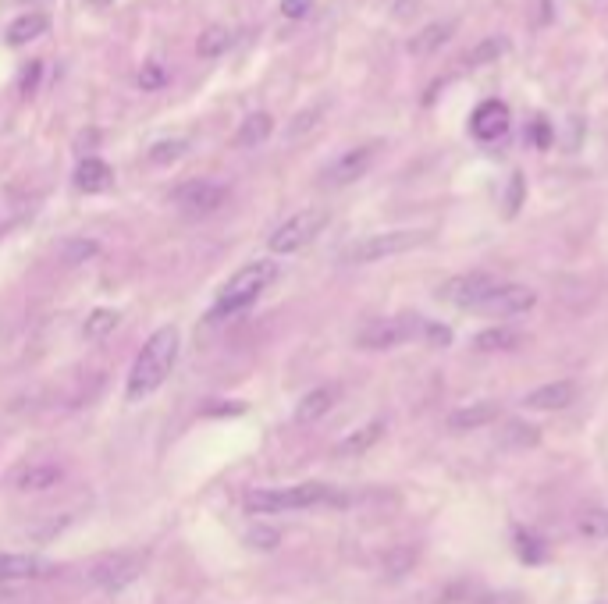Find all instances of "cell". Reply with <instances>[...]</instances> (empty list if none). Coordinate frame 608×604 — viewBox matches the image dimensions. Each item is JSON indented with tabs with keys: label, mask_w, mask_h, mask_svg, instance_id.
<instances>
[{
	"label": "cell",
	"mask_w": 608,
	"mask_h": 604,
	"mask_svg": "<svg viewBox=\"0 0 608 604\" xmlns=\"http://www.w3.org/2000/svg\"><path fill=\"white\" fill-rule=\"evenodd\" d=\"M178 345H182V334H178L175 324L157 327V331L146 338L136 363L128 370V384H125L128 402H143V398H150L160 384L168 381L171 370H175V363H178Z\"/></svg>",
	"instance_id": "6da1fadb"
},
{
	"label": "cell",
	"mask_w": 608,
	"mask_h": 604,
	"mask_svg": "<svg viewBox=\"0 0 608 604\" xmlns=\"http://www.w3.org/2000/svg\"><path fill=\"white\" fill-rule=\"evenodd\" d=\"M278 278V263L274 260H253L246 263L242 271H235L232 278L224 281V288L217 292L214 310H210V320H221V317H235V313L249 310L267 288L274 285Z\"/></svg>",
	"instance_id": "7a4b0ae2"
},
{
	"label": "cell",
	"mask_w": 608,
	"mask_h": 604,
	"mask_svg": "<svg viewBox=\"0 0 608 604\" xmlns=\"http://www.w3.org/2000/svg\"><path fill=\"white\" fill-rule=\"evenodd\" d=\"M345 498H338L335 487L328 484H296V487H260V491L246 494V512L253 516H274V512H296V509H317V505H342Z\"/></svg>",
	"instance_id": "3957f363"
},
{
	"label": "cell",
	"mask_w": 608,
	"mask_h": 604,
	"mask_svg": "<svg viewBox=\"0 0 608 604\" xmlns=\"http://www.w3.org/2000/svg\"><path fill=\"white\" fill-rule=\"evenodd\" d=\"M431 231L427 228H395V231H374L367 239H356L342 249V263H377L388 256L409 253L416 246H427Z\"/></svg>",
	"instance_id": "277c9868"
},
{
	"label": "cell",
	"mask_w": 608,
	"mask_h": 604,
	"mask_svg": "<svg viewBox=\"0 0 608 604\" xmlns=\"http://www.w3.org/2000/svg\"><path fill=\"white\" fill-rule=\"evenodd\" d=\"M420 331H424V320L416 313H395V317H377L363 324L360 334H356V345L370 352L395 349V345H406L409 338H416Z\"/></svg>",
	"instance_id": "5b68a950"
},
{
	"label": "cell",
	"mask_w": 608,
	"mask_h": 604,
	"mask_svg": "<svg viewBox=\"0 0 608 604\" xmlns=\"http://www.w3.org/2000/svg\"><path fill=\"white\" fill-rule=\"evenodd\" d=\"M324 224H328V210H299L296 217H288L285 224H278V228L271 231L267 246L278 256H292L310 246L320 231H324Z\"/></svg>",
	"instance_id": "8992f818"
},
{
	"label": "cell",
	"mask_w": 608,
	"mask_h": 604,
	"mask_svg": "<svg viewBox=\"0 0 608 604\" xmlns=\"http://www.w3.org/2000/svg\"><path fill=\"white\" fill-rule=\"evenodd\" d=\"M139 573H143V558L128 555V551H118V555H104L100 562H93V569H89V583H93L96 590L118 594V590H125Z\"/></svg>",
	"instance_id": "52a82bcc"
},
{
	"label": "cell",
	"mask_w": 608,
	"mask_h": 604,
	"mask_svg": "<svg viewBox=\"0 0 608 604\" xmlns=\"http://www.w3.org/2000/svg\"><path fill=\"white\" fill-rule=\"evenodd\" d=\"M534 302H537V292L530 285H495L477 302V313L509 320V317H520V313L534 310Z\"/></svg>",
	"instance_id": "ba28073f"
},
{
	"label": "cell",
	"mask_w": 608,
	"mask_h": 604,
	"mask_svg": "<svg viewBox=\"0 0 608 604\" xmlns=\"http://www.w3.org/2000/svg\"><path fill=\"white\" fill-rule=\"evenodd\" d=\"M175 203L192 217H203V214H214L228 203V185H217V182H189L175 192Z\"/></svg>",
	"instance_id": "9c48e42d"
},
{
	"label": "cell",
	"mask_w": 608,
	"mask_h": 604,
	"mask_svg": "<svg viewBox=\"0 0 608 604\" xmlns=\"http://www.w3.org/2000/svg\"><path fill=\"white\" fill-rule=\"evenodd\" d=\"M374 157H377V146H356V150L342 153V157L331 160L328 171H324V185L342 189V185L360 182V178L370 171V164H374Z\"/></svg>",
	"instance_id": "30bf717a"
},
{
	"label": "cell",
	"mask_w": 608,
	"mask_h": 604,
	"mask_svg": "<svg viewBox=\"0 0 608 604\" xmlns=\"http://www.w3.org/2000/svg\"><path fill=\"white\" fill-rule=\"evenodd\" d=\"M495 285L498 281L488 278V274H459V278L445 281V285L438 288V299L452 302V306H459V310H477V302L484 299Z\"/></svg>",
	"instance_id": "8fae6325"
},
{
	"label": "cell",
	"mask_w": 608,
	"mask_h": 604,
	"mask_svg": "<svg viewBox=\"0 0 608 604\" xmlns=\"http://www.w3.org/2000/svg\"><path fill=\"white\" fill-rule=\"evenodd\" d=\"M509 125H512V114L502 100H484L470 118V132L480 139V143H495V139H502L505 132H509Z\"/></svg>",
	"instance_id": "7c38bea8"
},
{
	"label": "cell",
	"mask_w": 608,
	"mask_h": 604,
	"mask_svg": "<svg viewBox=\"0 0 608 604\" xmlns=\"http://www.w3.org/2000/svg\"><path fill=\"white\" fill-rule=\"evenodd\" d=\"M576 402V384L573 381H552V384H541V388L527 391L523 406L537 409V413H555V409H566Z\"/></svg>",
	"instance_id": "4fadbf2b"
},
{
	"label": "cell",
	"mask_w": 608,
	"mask_h": 604,
	"mask_svg": "<svg viewBox=\"0 0 608 604\" xmlns=\"http://www.w3.org/2000/svg\"><path fill=\"white\" fill-rule=\"evenodd\" d=\"M498 416H502V406L491 402V398H484V402H470V406L456 409V413L448 416V430H452V434H466V430L488 427Z\"/></svg>",
	"instance_id": "5bb4252c"
},
{
	"label": "cell",
	"mask_w": 608,
	"mask_h": 604,
	"mask_svg": "<svg viewBox=\"0 0 608 604\" xmlns=\"http://www.w3.org/2000/svg\"><path fill=\"white\" fill-rule=\"evenodd\" d=\"M43 576H54V565L43 562V558H36V555H0V583L43 580Z\"/></svg>",
	"instance_id": "9a60e30c"
},
{
	"label": "cell",
	"mask_w": 608,
	"mask_h": 604,
	"mask_svg": "<svg viewBox=\"0 0 608 604\" xmlns=\"http://www.w3.org/2000/svg\"><path fill=\"white\" fill-rule=\"evenodd\" d=\"M456 29H459V22L456 18H448V22H434V25H427V29H420L409 40V54L413 57H427V54H434V50H441L445 47L452 36H456Z\"/></svg>",
	"instance_id": "2e32d148"
},
{
	"label": "cell",
	"mask_w": 608,
	"mask_h": 604,
	"mask_svg": "<svg viewBox=\"0 0 608 604\" xmlns=\"http://www.w3.org/2000/svg\"><path fill=\"white\" fill-rule=\"evenodd\" d=\"M11 480H15L18 491H47V487H54L61 480V466H54V462H29V466L15 469Z\"/></svg>",
	"instance_id": "e0dca14e"
},
{
	"label": "cell",
	"mask_w": 608,
	"mask_h": 604,
	"mask_svg": "<svg viewBox=\"0 0 608 604\" xmlns=\"http://www.w3.org/2000/svg\"><path fill=\"white\" fill-rule=\"evenodd\" d=\"M114 182V171L100 157H86L75 167V189L82 192H107Z\"/></svg>",
	"instance_id": "ac0fdd59"
},
{
	"label": "cell",
	"mask_w": 608,
	"mask_h": 604,
	"mask_svg": "<svg viewBox=\"0 0 608 604\" xmlns=\"http://www.w3.org/2000/svg\"><path fill=\"white\" fill-rule=\"evenodd\" d=\"M47 29H50L47 15H18V18H11L8 32H4V40H8L11 47H25V43L40 40Z\"/></svg>",
	"instance_id": "d6986e66"
},
{
	"label": "cell",
	"mask_w": 608,
	"mask_h": 604,
	"mask_svg": "<svg viewBox=\"0 0 608 604\" xmlns=\"http://www.w3.org/2000/svg\"><path fill=\"white\" fill-rule=\"evenodd\" d=\"M381 438H384V423H381V420H374V423H367V427L352 430L349 438H342V441H338V448H335V452H338V455H345V459H352V455H363V452H370V448H374Z\"/></svg>",
	"instance_id": "ffe728a7"
},
{
	"label": "cell",
	"mask_w": 608,
	"mask_h": 604,
	"mask_svg": "<svg viewBox=\"0 0 608 604\" xmlns=\"http://www.w3.org/2000/svg\"><path fill=\"white\" fill-rule=\"evenodd\" d=\"M335 388H313L310 395H303V402L296 406V423H317L320 416L328 413L331 406H335Z\"/></svg>",
	"instance_id": "44dd1931"
},
{
	"label": "cell",
	"mask_w": 608,
	"mask_h": 604,
	"mask_svg": "<svg viewBox=\"0 0 608 604\" xmlns=\"http://www.w3.org/2000/svg\"><path fill=\"white\" fill-rule=\"evenodd\" d=\"M271 132H274V118L267 111H256L239 125V132H235V146H260V143L271 139Z\"/></svg>",
	"instance_id": "7402d4cb"
},
{
	"label": "cell",
	"mask_w": 608,
	"mask_h": 604,
	"mask_svg": "<svg viewBox=\"0 0 608 604\" xmlns=\"http://www.w3.org/2000/svg\"><path fill=\"white\" fill-rule=\"evenodd\" d=\"M523 342L520 331H512V327H488V331H480L473 338V349L477 352H509Z\"/></svg>",
	"instance_id": "603a6c76"
},
{
	"label": "cell",
	"mask_w": 608,
	"mask_h": 604,
	"mask_svg": "<svg viewBox=\"0 0 608 604\" xmlns=\"http://www.w3.org/2000/svg\"><path fill=\"white\" fill-rule=\"evenodd\" d=\"M228 47H232V29H224V25H207V29L200 32V40H196V57L214 61V57H221Z\"/></svg>",
	"instance_id": "cb8c5ba5"
},
{
	"label": "cell",
	"mask_w": 608,
	"mask_h": 604,
	"mask_svg": "<svg viewBox=\"0 0 608 604\" xmlns=\"http://www.w3.org/2000/svg\"><path fill=\"white\" fill-rule=\"evenodd\" d=\"M121 313L118 310H93L86 317V327H82V334H86L89 342H100V338H107V334L118 327Z\"/></svg>",
	"instance_id": "d4e9b609"
},
{
	"label": "cell",
	"mask_w": 608,
	"mask_h": 604,
	"mask_svg": "<svg viewBox=\"0 0 608 604\" xmlns=\"http://www.w3.org/2000/svg\"><path fill=\"white\" fill-rule=\"evenodd\" d=\"M505 50H509V40H505V36H488V40H480L477 47L466 54V64H470V68H477V64L498 61Z\"/></svg>",
	"instance_id": "484cf974"
},
{
	"label": "cell",
	"mask_w": 608,
	"mask_h": 604,
	"mask_svg": "<svg viewBox=\"0 0 608 604\" xmlns=\"http://www.w3.org/2000/svg\"><path fill=\"white\" fill-rule=\"evenodd\" d=\"M502 441L505 448H530V445H537V441H541V434H537V427L534 423H509V427L502 430Z\"/></svg>",
	"instance_id": "4316f807"
},
{
	"label": "cell",
	"mask_w": 608,
	"mask_h": 604,
	"mask_svg": "<svg viewBox=\"0 0 608 604\" xmlns=\"http://www.w3.org/2000/svg\"><path fill=\"white\" fill-rule=\"evenodd\" d=\"M580 533L591 541H605L608 537V509H591L580 516Z\"/></svg>",
	"instance_id": "83f0119b"
},
{
	"label": "cell",
	"mask_w": 608,
	"mask_h": 604,
	"mask_svg": "<svg viewBox=\"0 0 608 604\" xmlns=\"http://www.w3.org/2000/svg\"><path fill=\"white\" fill-rule=\"evenodd\" d=\"M516 551H520V558L527 565H537L548 558V548H544V541L537 533H520V537H516Z\"/></svg>",
	"instance_id": "f1b7e54d"
},
{
	"label": "cell",
	"mask_w": 608,
	"mask_h": 604,
	"mask_svg": "<svg viewBox=\"0 0 608 604\" xmlns=\"http://www.w3.org/2000/svg\"><path fill=\"white\" fill-rule=\"evenodd\" d=\"M185 150H189V143H185V139H164V143H157L150 150V160H153V164H171V160H178Z\"/></svg>",
	"instance_id": "f546056e"
},
{
	"label": "cell",
	"mask_w": 608,
	"mask_h": 604,
	"mask_svg": "<svg viewBox=\"0 0 608 604\" xmlns=\"http://www.w3.org/2000/svg\"><path fill=\"white\" fill-rule=\"evenodd\" d=\"M139 86H143L146 93H157V89L168 86V72H164L160 64H146L143 72H139Z\"/></svg>",
	"instance_id": "4dcf8cb0"
},
{
	"label": "cell",
	"mask_w": 608,
	"mask_h": 604,
	"mask_svg": "<svg viewBox=\"0 0 608 604\" xmlns=\"http://www.w3.org/2000/svg\"><path fill=\"white\" fill-rule=\"evenodd\" d=\"M413 562H416V548H402V551H392V555L384 558V569H388L392 576H402Z\"/></svg>",
	"instance_id": "1f68e13d"
},
{
	"label": "cell",
	"mask_w": 608,
	"mask_h": 604,
	"mask_svg": "<svg viewBox=\"0 0 608 604\" xmlns=\"http://www.w3.org/2000/svg\"><path fill=\"white\" fill-rule=\"evenodd\" d=\"M278 541H281V533L271 530V526H256V530H249V544L260 548V551H274L278 548Z\"/></svg>",
	"instance_id": "d6a6232c"
},
{
	"label": "cell",
	"mask_w": 608,
	"mask_h": 604,
	"mask_svg": "<svg viewBox=\"0 0 608 604\" xmlns=\"http://www.w3.org/2000/svg\"><path fill=\"white\" fill-rule=\"evenodd\" d=\"M89 256H96V242H89V239L68 242V246H64V263H82V260H89Z\"/></svg>",
	"instance_id": "836d02e7"
},
{
	"label": "cell",
	"mask_w": 608,
	"mask_h": 604,
	"mask_svg": "<svg viewBox=\"0 0 608 604\" xmlns=\"http://www.w3.org/2000/svg\"><path fill=\"white\" fill-rule=\"evenodd\" d=\"M320 114H324V107H310V111H303L299 114L292 125H288V136L292 139H299V136H306V128H313L320 121Z\"/></svg>",
	"instance_id": "e575fe53"
},
{
	"label": "cell",
	"mask_w": 608,
	"mask_h": 604,
	"mask_svg": "<svg viewBox=\"0 0 608 604\" xmlns=\"http://www.w3.org/2000/svg\"><path fill=\"white\" fill-rule=\"evenodd\" d=\"M420 334H424L434 349H445V345L452 342V331H448L445 324H424V331H420Z\"/></svg>",
	"instance_id": "d590c367"
},
{
	"label": "cell",
	"mask_w": 608,
	"mask_h": 604,
	"mask_svg": "<svg viewBox=\"0 0 608 604\" xmlns=\"http://www.w3.org/2000/svg\"><path fill=\"white\" fill-rule=\"evenodd\" d=\"M40 72H43V64L40 61H29V68L22 72V93H32V89H36V82H40Z\"/></svg>",
	"instance_id": "8d00e7d4"
},
{
	"label": "cell",
	"mask_w": 608,
	"mask_h": 604,
	"mask_svg": "<svg viewBox=\"0 0 608 604\" xmlns=\"http://www.w3.org/2000/svg\"><path fill=\"white\" fill-rule=\"evenodd\" d=\"M310 11V0H281V15L285 18H303Z\"/></svg>",
	"instance_id": "74e56055"
},
{
	"label": "cell",
	"mask_w": 608,
	"mask_h": 604,
	"mask_svg": "<svg viewBox=\"0 0 608 604\" xmlns=\"http://www.w3.org/2000/svg\"><path fill=\"white\" fill-rule=\"evenodd\" d=\"M509 214H516V207H520V189H523V178L512 175V185H509Z\"/></svg>",
	"instance_id": "f35d334b"
},
{
	"label": "cell",
	"mask_w": 608,
	"mask_h": 604,
	"mask_svg": "<svg viewBox=\"0 0 608 604\" xmlns=\"http://www.w3.org/2000/svg\"><path fill=\"white\" fill-rule=\"evenodd\" d=\"M217 413H246V406H242V402H235V406H207V416H217Z\"/></svg>",
	"instance_id": "ab89813d"
},
{
	"label": "cell",
	"mask_w": 608,
	"mask_h": 604,
	"mask_svg": "<svg viewBox=\"0 0 608 604\" xmlns=\"http://www.w3.org/2000/svg\"><path fill=\"white\" fill-rule=\"evenodd\" d=\"M534 139H537V146L552 143V136H548V125H544V121H537V125H534Z\"/></svg>",
	"instance_id": "60d3db41"
},
{
	"label": "cell",
	"mask_w": 608,
	"mask_h": 604,
	"mask_svg": "<svg viewBox=\"0 0 608 604\" xmlns=\"http://www.w3.org/2000/svg\"><path fill=\"white\" fill-rule=\"evenodd\" d=\"M8 597H11V590H8V583H0V604H4V601H8Z\"/></svg>",
	"instance_id": "b9f144b4"
},
{
	"label": "cell",
	"mask_w": 608,
	"mask_h": 604,
	"mask_svg": "<svg viewBox=\"0 0 608 604\" xmlns=\"http://www.w3.org/2000/svg\"><path fill=\"white\" fill-rule=\"evenodd\" d=\"M93 8H107V4H114V0H89Z\"/></svg>",
	"instance_id": "7bdbcfd3"
}]
</instances>
